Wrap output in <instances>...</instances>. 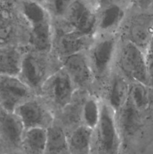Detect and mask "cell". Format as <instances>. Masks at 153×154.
Segmentation results:
<instances>
[{
  "label": "cell",
  "instance_id": "cell-1",
  "mask_svg": "<svg viewBox=\"0 0 153 154\" xmlns=\"http://www.w3.org/2000/svg\"><path fill=\"white\" fill-rule=\"evenodd\" d=\"M115 118L122 154L142 153L153 142V106H137L128 96Z\"/></svg>",
  "mask_w": 153,
  "mask_h": 154
},
{
  "label": "cell",
  "instance_id": "cell-2",
  "mask_svg": "<svg viewBox=\"0 0 153 154\" xmlns=\"http://www.w3.org/2000/svg\"><path fill=\"white\" fill-rule=\"evenodd\" d=\"M52 54L26 48L18 78L38 96L48 78L61 67L53 66L60 60Z\"/></svg>",
  "mask_w": 153,
  "mask_h": 154
},
{
  "label": "cell",
  "instance_id": "cell-3",
  "mask_svg": "<svg viewBox=\"0 0 153 154\" xmlns=\"http://www.w3.org/2000/svg\"><path fill=\"white\" fill-rule=\"evenodd\" d=\"M118 36L116 34L97 35L86 52L88 63L94 77V81L99 85H104L107 81L112 66L115 63Z\"/></svg>",
  "mask_w": 153,
  "mask_h": 154
},
{
  "label": "cell",
  "instance_id": "cell-4",
  "mask_svg": "<svg viewBox=\"0 0 153 154\" xmlns=\"http://www.w3.org/2000/svg\"><path fill=\"white\" fill-rule=\"evenodd\" d=\"M117 72L130 83L149 87L145 53L128 41H118L115 63Z\"/></svg>",
  "mask_w": 153,
  "mask_h": 154
},
{
  "label": "cell",
  "instance_id": "cell-5",
  "mask_svg": "<svg viewBox=\"0 0 153 154\" xmlns=\"http://www.w3.org/2000/svg\"><path fill=\"white\" fill-rule=\"evenodd\" d=\"M89 153L122 154L115 113L104 101L100 120L93 130Z\"/></svg>",
  "mask_w": 153,
  "mask_h": 154
},
{
  "label": "cell",
  "instance_id": "cell-6",
  "mask_svg": "<svg viewBox=\"0 0 153 154\" xmlns=\"http://www.w3.org/2000/svg\"><path fill=\"white\" fill-rule=\"evenodd\" d=\"M96 14L94 0H73L64 17L59 20H52V25L67 31L94 37Z\"/></svg>",
  "mask_w": 153,
  "mask_h": 154
},
{
  "label": "cell",
  "instance_id": "cell-7",
  "mask_svg": "<svg viewBox=\"0 0 153 154\" xmlns=\"http://www.w3.org/2000/svg\"><path fill=\"white\" fill-rule=\"evenodd\" d=\"M78 90L68 74L61 66L44 84L39 96H42L52 111H62L71 102Z\"/></svg>",
  "mask_w": 153,
  "mask_h": 154
},
{
  "label": "cell",
  "instance_id": "cell-8",
  "mask_svg": "<svg viewBox=\"0 0 153 154\" xmlns=\"http://www.w3.org/2000/svg\"><path fill=\"white\" fill-rule=\"evenodd\" d=\"M131 15L127 14L122 25H124L123 40L128 41L144 53L153 35V13L141 12L130 8Z\"/></svg>",
  "mask_w": 153,
  "mask_h": 154
},
{
  "label": "cell",
  "instance_id": "cell-9",
  "mask_svg": "<svg viewBox=\"0 0 153 154\" xmlns=\"http://www.w3.org/2000/svg\"><path fill=\"white\" fill-rule=\"evenodd\" d=\"M25 130L33 128L47 129L54 123L51 108L40 96H34L16 108L14 111Z\"/></svg>",
  "mask_w": 153,
  "mask_h": 154
},
{
  "label": "cell",
  "instance_id": "cell-10",
  "mask_svg": "<svg viewBox=\"0 0 153 154\" xmlns=\"http://www.w3.org/2000/svg\"><path fill=\"white\" fill-rule=\"evenodd\" d=\"M52 53L59 60L68 56L87 51L94 38V37L64 30L54 25H52Z\"/></svg>",
  "mask_w": 153,
  "mask_h": 154
},
{
  "label": "cell",
  "instance_id": "cell-11",
  "mask_svg": "<svg viewBox=\"0 0 153 154\" xmlns=\"http://www.w3.org/2000/svg\"><path fill=\"white\" fill-rule=\"evenodd\" d=\"M35 94L18 77L0 75V107L14 113L18 106Z\"/></svg>",
  "mask_w": 153,
  "mask_h": 154
},
{
  "label": "cell",
  "instance_id": "cell-12",
  "mask_svg": "<svg viewBox=\"0 0 153 154\" xmlns=\"http://www.w3.org/2000/svg\"><path fill=\"white\" fill-rule=\"evenodd\" d=\"M24 132L25 129L18 116L0 107V135L8 154H23Z\"/></svg>",
  "mask_w": 153,
  "mask_h": 154
},
{
  "label": "cell",
  "instance_id": "cell-13",
  "mask_svg": "<svg viewBox=\"0 0 153 154\" xmlns=\"http://www.w3.org/2000/svg\"><path fill=\"white\" fill-rule=\"evenodd\" d=\"M86 51L60 60L62 67L67 72L78 90H88L94 84V77Z\"/></svg>",
  "mask_w": 153,
  "mask_h": 154
},
{
  "label": "cell",
  "instance_id": "cell-14",
  "mask_svg": "<svg viewBox=\"0 0 153 154\" xmlns=\"http://www.w3.org/2000/svg\"><path fill=\"white\" fill-rule=\"evenodd\" d=\"M129 9L124 6L113 5L97 10L95 35L116 34L124 22Z\"/></svg>",
  "mask_w": 153,
  "mask_h": 154
},
{
  "label": "cell",
  "instance_id": "cell-15",
  "mask_svg": "<svg viewBox=\"0 0 153 154\" xmlns=\"http://www.w3.org/2000/svg\"><path fill=\"white\" fill-rule=\"evenodd\" d=\"M106 84L104 102L107 104L116 114L127 100L130 83L116 72L111 74Z\"/></svg>",
  "mask_w": 153,
  "mask_h": 154
},
{
  "label": "cell",
  "instance_id": "cell-16",
  "mask_svg": "<svg viewBox=\"0 0 153 154\" xmlns=\"http://www.w3.org/2000/svg\"><path fill=\"white\" fill-rule=\"evenodd\" d=\"M16 0H0V47L14 38L17 17H20Z\"/></svg>",
  "mask_w": 153,
  "mask_h": 154
},
{
  "label": "cell",
  "instance_id": "cell-17",
  "mask_svg": "<svg viewBox=\"0 0 153 154\" xmlns=\"http://www.w3.org/2000/svg\"><path fill=\"white\" fill-rule=\"evenodd\" d=\"M18 10L28 28L52 21L43 5L30 0H16Z\"/></svg>",
  "mask_w": 153,
  "mask_h": 154
},
{
  "label": "cell",
  "instance_id": "cell-18",
  "mask_svg": "<svg viewBox=\"0 0 153 154\" xmlns=\"http://www.w3.org/2000/svg\"><path fill=\"white\" fill-rule=\"evenodd\" d=\"M25 51L16 46L0 48V75L18 77Z\"/></svg>",
  "mask_w": 153,
  "mask_h": 154
},
{
  "label": "cell",
  "instance_id": "cell-19",
  "mask_svg": "<svg viewBox=\"0 0 153 154\" xmlns=\"http://www.w3.org/2000/svg\"><path fill=\"white\" fill-rule=\"evenodd\" d=\"M92 129L80 125L67 132L68 150L70 154H89Z\"/></svg>",
  "mask_w": 153,
  "mask_h": 154
},
{
  "label": "cell",
  "instance_id": "cell-20",
  "mask_svg": "<svg viewBox=\"0 0 153 154\" xmlns=\"http://www.w3.org/2000/svg\"><path fill=\"white\" fill-rule=\"evenodd\" d=\"M45 154H70L68 147L67 133L61 125L55 122L46 129Z\"/></svg>",
  "mask_w": 153,
  "mask_h": 154
},
{
  "label": "cell",
  "instance_id": "cell-21",
  "mask_svg": "<svg viewBox=\"0 0 153 154\" xmlns=\"http://www.w3.org/2000/svg\"><path fill=\"white\" fill-rule=\"evenodd\" d=\"M46 129L33 128L25 130L22 137L23 154H45Z\"/></svg>",
  "mask_w": 153,
  "mask_h": 154
},
{
  "label": "cell",
  "instance_id": "cell-22",
  "mask_svg": "<svg viewBox=\"0 0 153 154\" xmlns=\"http://www.w3.org/2000/svg\"><path fill=\"white\" fill-rule=\"evenodd\" d=\"M101 114V102L95 95H86L81 110V124L94 130Z\"/></svg>",
  "mask_w": 153,
  "mask_h": 154
},
{
  "label": "cell",
  "instance_id": "cell-23",
  "mask_svg": "<svg viewBox=\"0 0 153 154\" xmlns=\"http://www.w3.org/2000/svg\"><path fill=\"white\" fill-rule=\"evenodd\" d=\"M73 0H44V6L52 20H59L67 13Z\"/></svg>",
  "mask_w": 153,
  "mask_h": 154
},
{
  "label": "cell",
  "instance_id": "cell-24",
  "mask_svg": "<svg viewBox=\"0 0 153 154\" xmlns=\"http://www.w3.org/2000/svg\"><path fill=\"white\" fill-rule=\"evenodd\" d=\"M145 55L149 81V87L153 90V35L147 47Z\"/></svg>",
  "mask_w": 153,
  "mask_h": 154
},
{
  "label": "cell",
  "instance_id": "cell-25",
  "mask_svg": "<svg viewBox=\"0 0 153 154\" xmlns=\"http://www.w3.org/2000/svg\"><path fill=\"white\" fill-rule=\"evenodd\" d=\"M94 4H95L96 10L113 5L124 6L128 8H131L132 2L131 0H94Z\"/></svg>",
  "mask_w": 153,
  "mask_h": 154
},
{
  "label": "cell",
  "instance_id": "cell-26",
  "mask_svg": "<svg viewBox=\"0 0 153 154\" xmlns=\"http://www.w3.org/2000/svg\"><path fill=\"white\" fill-rule=\"evenodd\" d=\"M131 8L141 12L153 13V0H131Z\"/></svg>",
  "mask_w": 153,
  "mask_h": 154
},
{
  "label": "cell",
  "instance_id": "cell-27",
  "mask_svg": "<svg viewBox=\"0 0 153 154\" xmlns=\"http://www.w3.org/2000/svg\"><path fill=\"white\" fill-rule=\"evenodd\" d=\"M30 1L36 2H38V3H40V4L43 5H44V0H30Z\"/></svg>",
  "mask_w": 153,
  "mask_h": 154
},
{
  "label": "cell",
  "instance_id": "cell-28",
  "mask_svg": "<svg viewBox=\"0 0 153 154\" xmlns=\"http://www.w3.org/2000/svg\"></svg>",
  "mask_w": 153,
  "mask_h": 154
},
{
  "label": "cell",
  "instance_id": "cell-29",
  "mask_svg": "<svg viewBox=\"0 0 153 154\" xmlns=\"http://www.w3.org/2000/svg\"><path fill=\"white\" fill-rule=\"evenodd\" d=\"M89 154H90V153H89Z\"/></svg>",
  "mask_w": 153,
  "mask_h": 154
}]
</instances>
